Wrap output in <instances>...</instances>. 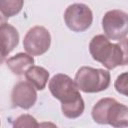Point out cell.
Returning a JSON list of instances; mask_svg holds the SVG:
<instances>
[{
	"label": "cell",
	"mask_w": 128,
	"mask_h": 128,
	"mask_svg": "<svg viewBox=\"0 0 128 128\" xmlns=\"http://www.w3.org/2000/svg\"><path fill=\"white\" fill-rule=\"evenodd\" d=\"M24 0H0V11L5 18L17 15L23 8Z\"/></svg>",
	"instance_id": "cell-12"
},
{
	"label": "cell",
	"mask_w": 128,
	"mask_h": 128,
	"mask_svg": "<svg viewBox=\"0 0 128 128\" xmlns=\"http://www.w3.org/2000/svg\"><path fill=\"white\" fill-rule=\"evenodd\" d=\"M51 45V35L43 26H34L28 30L23 40L25 51L32 56H40L48 51Z\"/></svg>",
	"instance_id": "cell-7"
},
{
	"label": "cell",
	"mask_w": 128,
	"mask_h": 128,
	"mask_svg": "<svg viewBox=\"0 0 128 128\" xmlns=\"http://www.w3.org/2000/svg\"><path fill=\"white\" fill-rule=\"evenodd\" d=\"M110 78V73L107 70L83 66L76 72L74 80L79 90L84 93H98L109 87Z\"/></svg>",
	"instance_id": "cell-4"
},
{
	"label": "cell",
	"mask_w": 128,
	"mask_h": 128,
	"mask_svg": "<svg viewBox=\"0 0 128 128\" xmlns=\"http://www.w3.org/2000/svg\"><path fill=\"white\" fill-rule=\"evenodd\" d=\"M102 28L109 39H124L128 35V14L118 9L106 12L102 18Z\"/></svg>",
	"instance_id": "cell-5"
},
{
	"label": "cell",
	"mask_w": 128,
	"mask_h": 128,
	"mask_svg": "<svg viewBox=\"0 0 128 128\" xmlns=\"http://www.w3.org/2000/svg\"><path fill=\"white\" fill-rule=\"evenodd\" d=\"M37 100L36 88L29 81H19L16 83L11 92L12 104L22 109H30Z\"/></svg>",
	"instance_id": "cell-8"
},
{
	"label": "cell",
	"mask_w": 128,
	"mask_h": 128,
	"mask_svg": "<svg viewBox=\"0 0 128 128\" xmlns=\"http://www.w3.org/2000/svg\"><path fill=\"white\" fill-rule=\"evenodd\" d=\"M26 80L37 90H43L49 80V72L41 66H31L25 73Z\"/></svg>",
	"instance_id": "cell-11"
},
{
	"label": "cell",
	"mask_w": 128,
	"mask_h": 128,
	"mask_svg": "<svg viewBox=\"0 0 128 128\" xmlns=\"http://www.w3.org/2000/svg\"><path fill=\"white\" fill-rule=\"evenodd\" d=\"M0 38H1V57L3 60L18 45L19 33L14 26L3 22L0 26Z\"/></svg>",
	"instance_id": "cell-9"
},
{
	"label": "cell",
	"mask_w": 128,
	"mask_h": 128,
	"mask_svg": "<svg viewBox=\"0 0 128 128\" xmlns=\"http://www.w3.org/2000/svg\"><path fill=\"white\" fill-rule=\"evenodd\" d=\"M64 21L67 27L73 32L87 30L93 22V13L89 6L83 3L69 5L64 12Z\"/></svg>",
	"instance_id": "cell-6"
},
{
	"label": "cell",
	"mask_w": 128,
	"mask_h": 128,
	"mask_svg": "<svg viewBox=\"0 0 128 128\" xmlns=\"http://www.w3.org/2000/svg\"><path fill=\"white\" fill-rule=\"evenodd\" d=\"M89 52L95 61L101 63L108 70L122 65L123 54L120 46L118 43H111L106 35L94 36L89 43Z\"/></svg>",
	"instance_id": "cell-3"
},
{
	"label": "cell",
	"mask_w": 128,
	"mask_h": 128,
	"mask_svg": "<svg viewBox=\"0 0 128 128\" xmlns=\"http://www.w3.org/2000/svg\"><path fill=\"white\" fill-rule=\"evenodd\" d=\"M13 126L14 127H38L39 124L33 116L29 114H23V115H20L14 121Z\"/></svg>",
	"instance_id": "cell-14"
},
{
	"label": "cell",
	"mask_w": 128,
	"mask_h": 128,
	"mask_svg": "<svg viewBox=\"0 0 128 128\" xmlns=\"http://www.w3.org/2000/svg\"><path fill=\"white\" fill-rule=\"evenodd\" d=\"M34 58L30 54L26 53H17L16 55L8 58L6 60L7 67L11 70V72L15 75H23L26 71L33 66Z\"/></svg>",
	"instance_id": "cell-10"
},
{
	"label": "cell",
	"mask_w": 128,
	"mask_h": 128,
	"mask_svg": "<svg viewBox=\"0 0 128 128\" xmlns=\"http://www.w3.org/2000/svg\"><path fill=\"white\" fill-rule=\"evenodd\" d=\"M118 45L120 46V48L122 50V54H123L122 65H128V38L119 40Z\"/></svg>",
	"instance_id": "cell-15"
},
{
	"label": "cell",
	"mask_w": 128,
	"mask_h": 128,
	"mask_svg": "<svg viewBox=\"0 0 128 128\" xmlns=\"http://www.w3.org/2000/svg\"><path fill=\"white\" fill-rule=\"evenodd\" d=\"M116 91L124 96L128 97V72L121 73L114 82Z\"/></svg>",
	"instance_id": "cell-13"
},
{
	"label": "cell",
	"mask_w": 128,
	"mask_h": 128,
	"mask_svg": "<svg viewBox=\"0 0 128 128\" xmlns=\"http://www.w3.org/2000/svg\"><path fill=\"white\" fill-rule=\"evenodd\" d=\"M91 115L98 124H109L113 127H128V107L114 98H102L92 108Z\"/></svg>",
	"instance_id": "cell-2"
},
{
	"label": "cell",
	"mask_w": 128,
	"mask_h": 128,
	"mask_svg": "<svg viewBox=\"0 0 128 128\" xmlns=\"http://www.w3.org/2000/svg\"><path fill=\"white\" fill-rule=\"evenodd\" d=\"M48 88L52 96L61 102V110L65 117L75 119L84 112V100L74 80L66 74H55L49 81Z\"/></svg>",
	"instance_id": "cell-1"
}]
</instances>
